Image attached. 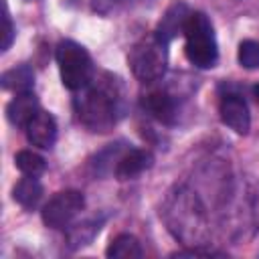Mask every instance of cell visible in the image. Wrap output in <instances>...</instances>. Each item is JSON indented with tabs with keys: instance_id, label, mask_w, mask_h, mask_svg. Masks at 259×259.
I'll return each instance as SVG.
<instances>
[{
	"instance_id": "cell-8",
	"label": "cell",
	"mask_w": 259,
	"mask_h": 259,
	"mask_svg": "<svg viewBox=\"0 0 259 259\" xmlns=\"http://www.w3.org/2000/svg\"><path fill=\"white\" fill-rule=\"evenodd\" d=\"M188 16H190V8H188V4L176 0L174 4H170V6L166 8L162 20H160L158 26H156L154 36H156L160 42L168 45L174 36H178L180 32H184V26H186Z\"/></svg>"
},
{
	"instance_id": "cell-7",
	"label": "cell",
	"mask_w": 259,
	"mask_h": 259,
	"mask_svg": "<svg viewBox=\"0 0 259 259\" xmlns=\"http://www.w3.org/2000/svg\"><path fill=\"white\" fill-rule=\"evenodd\" d=\"M219 113L225 125H229L237 134H247L251 127V115L245 99L237 93H227L223 95L219 103Z\"/></svg>"
},
{
	"instance_id": "cell-9",
	"label": "cell",
	"mask_w": 259,
	"mask_h": 259,
	"mask_svg": "<svg viewBox=\"0 0 259 259\" xmlns=\"http://www.w3.org/2000/svg\"><path fill=\"white\" fill-rule=\"evenodd\" d=\"M24 130H26L28 142L40 150L53 148V144L57 140V121L49 111H42V109L28 121V125Z\"/></svg>"
},
{
	"instance_id": "cell-2",
	"label": "cell",
	"mask_w": 259,
	"mask_h": 259,
	"mask_svg": "<svg viewBox=\"0 0 259 259\" xmlns=\"http://www.w3.org/2000/svg\"><path fill=\"white\" fill-rule=\"evenodd\" d=\"M186 59L198 69H212L219 61V47L214 38V28L204 12H190L186 26Z\"/></svg>"
},
{
	"instance_id": "cell-14",
	"label": "cell",
	"mask_w": 259,
	"mask_h": 259,
	"mask_svg": "<svg viewBox=\"0 0 259 259\" xmlns=\"http://www.w3.org/2000/svg\"><path fill=\"white\" fill-rule=\"evenodd\" d=\"M42 196V186L40 182L36 180V176H26V178H20L14 188H12V198L24 206V208H34L38 204Z\"/></svg>"
},
{
	"instance_id": "cell-4",
	"label": "cell",
	"mask_w": 259,
	"mask_h": 259,
	"mask_svg": "<svg viewBox=\"0 0 259 259\" xmlns=\"http://www.w3.org/2000/svg\"><path fill=\"white\" fill-rule=\"evenodd\" d=\"M130 69L136 79L144 83H152L164 77L166 67H168V51L166 45L160 42L156 36L152 38H142L136 42L127 55Z\"/></svg>"
},
{
	"instance_id": "cell-6",
	"label": "cell",
	"mask_w": 259,
	"mask_h": 259,
	"mask_svg": "<svg viewBox=\"0 0 259 259\" xmlns=\"http://www.w3.org/2000/svg\"><path fill=\"white\" fill-rule=\"evenodd\" d=\"M85 206V196L79 190L57 192L42 206V223L51 229H65Z\"/></svg>"
},
{
	"instance_id": "cell-11",
	"label": "cell",
	"mask_w": 259,
	"mask_h": 259,
	"mask_svg": "<svg viewBox=\"0 0 259 259\" xmlns=\"http://www.w3.org/2000/svg\"><path fill=\"white\" fill-rule=\"evenodd\" d=\"M154 164V156L148 150H130L123 156H119L117 164H115V178L117 180H132L136 176H140L144 170L152 168Z\"/></svg>"
},
{
	"instance_id": "cell-18",
	"label": "cell",
	"mask_w": 259,
	"mask_h": 259,
	"mask_svg": "<svg viewBox=\"0 0 259 259\" xmlns=\"http://www.w3.org/2000/svg\"><path fill=\"white\" fill-rule=\"evenodd\" d=\"M239 65L245 69H259V42L257 40H243L237 53Z\"/></svg>"
},
{
	"instance_id": "cell-17",
	"label": "cell",
	"mask_w": 259,
	"mask_h": 259,
	"mask_svg": "<svg viewBox=\"0 0 259 259\" xmlns=\"http://www.w3.org/2000/svg\"><path fill=\"white\" fill-rule=\"evenodd\" d=\"M14 164L16 168L24 174V176H40L47 170V162L40 154L32 152V150H20L14 156Z\"/></svg>"
},
{
	"instance_id": "cell-15",
	"label": "cell",
	"mask_w": 259,
	"mask_h": 259,
	"mask_svg": "<svg viewBox=\"0 0 259 259\" xmlns=\"http://www.w3.org/2000/svg\"><path fill=\"white\" fill-rule=\"evenodd\" d=\"M105 255L111 259H138L142 257V247L140 241L134 235H117L105 249Z\"/></svg>"
},
{
	"instance_id": "cell-12",
	"label": "cell",
	"mask_w": 259,
	"mask_h": 259,
	"mask_svg": "<svg viewBox=\"0 0 259 259\" xmlns=\"http://www.w3.org/2000/svg\"><path fill=\"white\" fill-rule=\"evenodd\" d=\"M142 105H144V109L150 115H154L162 123H174L176 121V115H178L176 101L166 91H152V93H148L144 97Z\"/></svg>"
},
{
	"instance_id": "cell-20",
	"label": "cell",
	"mask_w": 259,
	"mask_h": 259,
	"mask_svg": "<svg viewBox=\"0 0 259 259\" xmlns=\"http://www.w3.org/2000/svg\"><path fill=\"white\" fill-rule=\"evenodd\" d=\"M172 257H223V253L217 251H202V249H186V251H176Z\"/></svg>"
},
{
	"instance_id": "cell-21",
	"label": "cell",
	"mask_w": 259,
	"mask_h": 259,
	"mask_svg": "<svg viewBox=\"0 0 259 259\" xmlns=\"http://www.w3.org/2000/svg\"><path fill=\"white\" fill-rule=\"evenodd\" d=\"M253 93H255V97H257V101H259V83L253 87Z\"/></svg>"
},
{
	"instance_id": "cell-5",
	"label": "cell",
	"mask_w": 259,
	"mask_h": 259,
	"mask_svg": "<svg viewBox=\"0 0 259 259\" xmlns=\"http://www.w3.org/2000/svg\"><path fill=\"white\" fill-rule=\"evenodd\" d=\"M168 225L174 231L176 237L182 241L196 239V229L204 227V217L200 208H194V198L186 194H176L174 200H170L168 208Z\"/></svg>"
},
{
	"instance_id": "cell-13",
	"label": "cell",
	"mask_w": 259,
	"mask_h": 259,
	"mask_svg": "<svg viewBox=\"0 0 259 259\" xmlns=\"http://www.w3.org/2000/svg\"><path fill=\"white\" fill-rule=\"evenodd\" d=\"M0 85L12 93H26L34 87V71L30 65H16L0 75Z\"/></svg>"
},
{
	"instance_id": "cell-1",
	"label": "cell",
	"mask_w": 259,
	"mask_h": 259,
	"mask_svg": "<svg viewBox=\"0 0 259 259\" xmlns=\"http://www.w3.org/2000/svg\"><path fill=\"white\" fill-rule=\"evenodd\" d=\"M87 91L83 97L75 101L79 119L91 132H107L115 125L119 109H121V95L119 87L113 79H103L95 87H85Z\"/></svg>"
},
{
	"instance_id": "cell-16",
	"label": "cell",
	"mask_w": 259,
	"mask_h": 259,
	"mask_svg": "<svg viewBox=\"0 0 259 259\" xmlns=\"http://www.w3.org/2000/svg\"><path fill=\"white\" fill-rule=\"evenodd\" d=\"M101 229V221L97 219H87V221H81L77 223L75 227H71V231L67 233V241H69V247L71 249H79V247H85L93 241V237L99 233Z\"/></svg>"
},
{
	"instance_id": "cell-3",
	"label": "cell",
	"mask_w": 259,
	"mask_h": 259,
	"mask_svg": "<svg viewBox=\"0 0 259 259\" xmlns=\"http://www.w3.org/2000/svg\"><path fill=\"white\" fill-rule=\"evenodd\" d=\"M63 85L71 91H81L93 81V61L89 53L75 40H61L55 51Z\"/></svg>"
},
{
	"instance_id": "cell-10",
	"label": "cell",
	"mask_w": 259,
	"mask_h": 259,
	"mask_svg": "<svg viewBox=\"0 0 259 259\" xmlns=\"http://www.w3.org/2000/svg\"><path fill=\"white\" fill-rule=\"evenodd\" d=\"M40 111V105H38V99L32 91H26V93H16L14 99L8 101L6 105V117L12 125H18V127H26L28 121Z\"/></svg>"
},
{
	"instance_id": "cell-19",
	"label": "cell",
	"mask_w": 259,
	"mask_h": 259,
	"mask_svg": "<svg viewBox=\"0 0 259 259\" xmlns=\"http://www.w3.org/2000/svg\"><path fill=\"white\" fill-rule=\"evenodd\" d=\"M2 24H4V28H2V45H0V49H2V51H8L10 45H12V40H14V26H12V20H10V14H8L6 4H4Z\"/></svg>"
}]
</instances>
